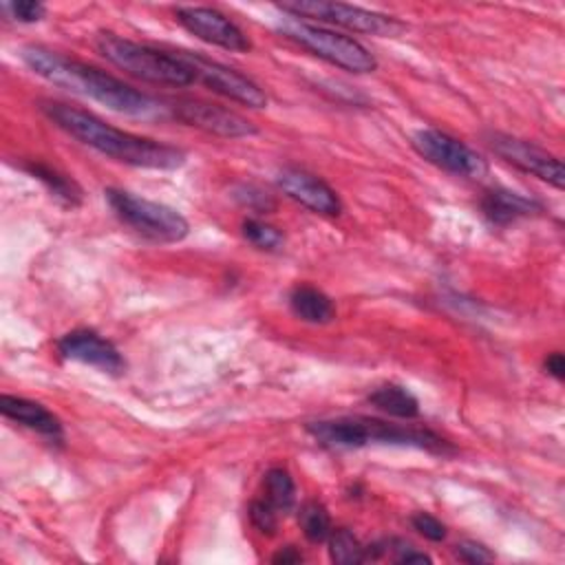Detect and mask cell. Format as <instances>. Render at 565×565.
Masks as SVG:
<instances>
[{
    "label": "cell",
    "instance_id": "obj_1",
    "mask_svg": "<svg viewBox=\"0 0 565 565\" xmlns=\"http://www.w3.org/2000/svg\"><path fill=\"white\" fill-rule=\"evenodd\" d=\"M20 57L35 75L51 82L53 86L88 97L115 113L146 119V117H159L168 110L166 104H161L148 93L132 88L124 79L97 66L68 57L64 53L51 51L46 46L29 44L20 51Z\"/></svg>",
    "mask_w": 565,
    "mask_h": 565
},
{
    "label": "cell",
    "instance_id": "obj_2",
    "mask_svg": "<svg viewBox=\"0 0 565 565\" xmlns=\"http://www.w3.org/2000/svg\"><path fill=\"white\" fill-rule=\"evenodd\" d=\"M42 110L66 135L113 161L146 170H177L185 163L181 148L110 126L84 108L64 102H44Z\"/></svg>",
    "mask_w": 565,
    "mask_h": 565
},
{
    "label": "cell",
    "instance_id": "obj_3",
    "mask_svg": "<svg viewBox=\"0 0 565 565\" xmlns=\"http://www.w3.org/2000/svg\"><path fill=\"white\" fill-rule=\"evenodd\" d=\"M307 433L327 448H364L371 444L408 446L435 455H450L455 448L428 428L388 424L375 417H331L307 424Z\"/></svg>",
    "mask_w": 565,
    "mask_h": 565
},
{
    "label": "cell",
    "instance_id": "obj_4",
    "mask_svg": "<svg viewBox=\"0 0 565 565\" xmlns=\"http://www.w3.org/2000/svg\"><path fill=\"white\" fill-rule=\"evenodd\" d=\"M95 49L106 62L141 82L172 88L194 84L192 73L172 51L141 44L110 31L97 33Z\"/></svg>",
    "mask_w": 565,
    "mask_h": 565
},
{
    "label": "cell",
    "instance_id": "obj_5",
    "mask_svg": "<svg viewBox=\"0 0 565 565\" xmlns=\"http://www.w3.org/2000/svg\"><path fill=\"white\" fill-rule=\"evenodd\" d=\"M104 194L113 214L135 234L152 243H179L190 234L188 218L166 203L143 199L121 188H108Z\"/></svg>",
    "mask_w": 565,
    "mask_h": 565
},
{
    "label": "cell",
    "instance_id": "obj_6",
    "mask_svg": "<svg viewBox=\"0 0 565 565\" xmlns=\"http://www.w3.org/2000/svg\"><path fill=\"white\" fill-rule=\"evenodd\" d=\"M280 31L298 46L307 49L316 57L342 71L362 75V73H373L377 68L375 55L353 35H347L307 20H298V18L285 20Z\"/></svg>",
    "mask_w": 565,
    "mask_h": 565
},
{
    "label": "cell",
    "instance_id": "obj_7",
    "mask_svg": "<svg viewBox=\"0 0 565 565\" xmlns=\"http://www.w3.org/2000/svg\"><path fill=\"white\" fill-rule=\"evenodd\" d=\"M282 13L298 20H318V24L340 26L353 33H366V35H395L404 29L402 22H397L393 15H384L371 9H362L347 2H327V0H296V2H282L278 4Z\"/></svg>",
    "mask_w": 565,
    "mask_h": 565
},
{
    "label": "cell",
    "instance_id": "obj_8",
    "mask_svg": "<svg viewBox=\"0 0 565 565\" xmlns=\"http://www.w3.org/2000/svg\"><path fill=\"white\" fill-rule=\"evenodd\" d=\"M192 73L194 82L203 84L212 93L232 99L236 104L249 106V108H265L267 106V95L265 90L247 75L238 73L236 68L221 64L216 60H210L201 53L192 51H172Z\"/></svg>",
    "mask_w": 565,
    "mask_h": 565
},
{
    "label": "cell",
    "instance_id": "obj_9",
    "mask_svg": "<svg viewBox=\"0 0 565 565\" xmlns=\"http://www.w3.org/2000/svg\"><path fill=\"white\" fill-rule=\"evenodd\" d=\"M415 152L433 163L435 168L466 179L483 177L488 166L470 146H466L461 139L439 130V128H422L411 139Z\"/></svg>",
    "mask_w": 565,
    "mask_h": 565
},
{
    "label": "cell",
    "instance_id": "obj_10",
    "mask_svg": "<svg viewBox=\"0 0 565 565\" xmlns=\"http://www.w3.org/2000/svg\"><path fill=\"white\" fill-rule=\"evenodd\" d=\"M168 113L181 124H188L192 128H199L203 132L225 137V139H241L258 132V128L247 117L203 99H190V97L170 99Z\"/></svg>",
    "mask_w": 565,
    "mask_h": 565
},
{
    "label": "cell",
    "instance_id": "obj_11",
    "mask_svg": "<svg viewBox=\"0 0 565 565\" xmlns=\"http://www.w3.org/2000/svg\"><path fill=\"white\" fill-rule=\"evenodd\" d=\"M486 141L490 150L503 161H508L510 166L550 183L556 190H563V183H565L563 163L558 157H554L545 148L505 132H488Z\"/></svg>",
    "mask_w": 565,
    "mask_h": 565
},
{
    "label": "cell",
    "instance_id": "obj_12",
    "mask_svg": "<svg viewBox=\"0 0 565 565\" xmlns=\"http://www.w3.org/2000/svg\"><path fill=\"white\" fill-rule=\"evenodd\" d=\"M177 22L192 33L194 38L221 46L225 51H236L245 53L252 49V42L243 33V29L232 22L225 13L212 7H179L174 11Z\"/></svg>",
    "mask_w": 565,
    "mask_h": 565
},
{
    "label": "cell",
    "instance_id": "obj_13",
    "mask_svg": "<svg viewBox=\"0 0 565 565\" xmlns=\"http://www.w3.org/2000/svg\"><path fill=\"white\" fill-rule=\"evenodd\" d=\"M57 353L64 360L93 366L108 375L126 373V360L119 349L93 329H73L57 340Z\"/></svg>",
    "mask_w": 565,
    "mask_h": 565
},
{
    "label": "cell",
    "instance_id": "obj_14",
    "mask_svg": "<svg viewBox=\"0 0 565 565\" xmlns=\"http://www.w3.org/2000/svg\"><path fill=\"white\" fill-rule=\"evenodd\" d=\"M276 183L289 199L320 216H338L342 212V201L338 192L327 181L302 168L287 166L278 170Z\"/></svg>",
    "mask_w": 565,
    "mask_h": 565
},
{
    "label": "cell",
    "instance_id": "obj_15",
    "mask_svg": "<svg viewBox=\"0 0 565 565\" xmlns=\"http://www.w3.org/2000/svg\"><path fill=\"white\" fill-rule=\"evenodd\" d=\"M0 413L29 428V430H35L38 435L46 437V439H53V441H60L62 439V424L60 419L46 408L42 406L40 402H33L29 397H20V395H0Z\"/></svg>",
    "mask_w": 565,
    "mask_h": 565
},
{
    "label": "cell",
    "instance_id": "obj_16",
    "mask_svg": "<svg viewBox=\"0 0 565 565\" xmlns=\"http://www.w3.org/2000/svg\"><path fill=\"white\" fill-rule=\"evenodd\" d=\"M481 212L492 225H510L519 218L543 212V205L525 194L505 188H494L481 196Z\"/></svg>",
    "mask_w": 565,
    "mask_h": 565
},
{
    "label": "cell",
    "instance_id": "obj_17",
    "mask_svg": "<svg viewBox=\"0 0 565 565\" xmlns=\"http://www.w3.org/2000/svg\"><path fill=\"white\" fill-rule=\"evenodd\" d=\"M289 307L296 318L309 324H327L335 318L333 300L313 285H296L289 291Z\"/></svg>",
    "mask_w": 565,
    "mask_h": 565
},
{
    "label": "cell",
    "instance_id": "obj_18",
    "mask_svg": "<svg viewBox=\"0 0 565 565\" xmlns=\"http://www.w3.org/2000/svg\"><path fill=\"white\" fill-rule=\"evenodd\" d=\"M24 170L38 179L62 205L66 207H77L82 203V188L64 172L57 168L44 163V161H29L24 163Z\"/></svg>",
    "mask_w": 565,
    "mask_h": 565
},
{
    "label": "cell",
    "instance_id": "obj_19",
    "mask_svg": "<svg viewBox=\"0 0 565 565\" xmlns=\"http://www.w3.org/2000/svg\"><path fill=\"white\" fill-rule=\"evenodd\" d=\"M369 404L397 419H415L419 415L417 397L399 384L377 386L375 391L369 393Z\"/></svg>",
    "mask_w": 565,
    "mask_h": 565
},
{
    "label": "cell",
    "instance_id": "obj_20",
    "mask_svg": "<svg viewBox=\"0 0 565 565\" xmlns=\"http://www.w3.org/2000/svg\"><path fill=\"white\" fill-rule=\"evenodd\" d=\"M298 525L302 530V534L307 536V541L311 543H322L329 539L331 534V516H329V510L311 499V501H305L298 510Z\"/></svg>",
    "mask_w": 565,
    "mask_h": 565
},
{
    "label": "cell",
    "instance_id": "obj_21",
    "mask_svg": "<svg viewBox=\"0 0 565 565\" xmlns=\"http://www.w3.org/2000/svg\"><path fill=\"white\" fill-rule=\"evenodd\" d=\"M327 545H329V558L338 565H358L366 561V547L347 527L331 530Z\"/></svg>",
    "mask_w": 565,
    "mask_h": 565
},
{
    "label": "cell",
    "instance_id": "obj_22",
    "mask_svg": "<svg viewBox=\"0 0 565 565\" xmlns=\"http://www.w3.org/2000/svg\"><path fill=\"white\" fill-rule=\"evenodd\" d=\"M265 499L278 510L289 512L296 501V483L285 468H271L265 475Z\"/></svg>",
    "mask_w": 565,
    "mask_h": 565
},
{
    "label": "cell",
    "instance_id": "obj_23",
    "mask_svg": "<svg viewBox=\"0 0 565 565\" xmlns=\"http://www.w3.org/2000/svg\"><path fill=\"white\" fill-rule=\"evenodd\" d=\"M241 234L245 236L247 243H252L254 247L265 249V252H276L285 243L282 230H278L276 225L260 221V218H245L241 223Z\"/></svg>",
    "mask_w": 565,
    "mask_h": 565
},
{
    "label": "cell",
    "instance_id": "obj_24",
    "mask_svg": "<svg viewBox=\"0 0 565 565\" xmlns=\"http://www.w3.org/2000/svg\"><path fill=\"white\" fill-rule=\"evenodd\" d=\"M234 199L243 205V207H247V210H252V212H258V214H265V212H271L274 210V199L267 194V192H263L260 188H256V185H252V183H241V185H236L234 188Z\"/></svg>",
    "mask_w": 565,
    "mask_h": 565
},
{
    "label": "cell",
    "instance_id": "obj_25",
    "mask_svg": "<svg viewBox=\"0 0 565 565\" xmlns=\"http://www.w3.org/2000/svg\"><path fill=\"white\" fill-rule=\"evenodd\" d=\"M278 510L267 499H256L249 503V521L260 532L271 536L278 527Z\"/></svg>",
    "mask_w": 565,
    "mask_h": 565
},
{
    "label": "cell",
    "instance_id": "obj_26",
    "mask_svg": "<svg viewBox=\"0 0 565 565\" xmlns=\"http://www.w3.org/2000/svg\"><path fill=\"white\" fill-rule=\"evenodd\" d=\"M2 11H7L13 20L22 24H33L40 22L46 15V7L35 0H18V2H4Z\"/></svg>",
    "mask_w": 565,
    "mask_h": 565
},
{
    "label": "cell",
    "instance_id": "obj_27",
    "mask_svg": "<svg viewBox=\"0 0 565 565\" xmlns=\"http://www.w3.org/2000/svg\"><path fill=\"white\" fill-rule=\"evenodd\" d=\"M411 525H413L424 539L435 541V543L444 541L446 534H448L446 525H444L437 516H433L430 512H415V514L411 516Z\"/></svg>",
    "mask_w": 565,
    "mask_h": 565
},
{
    "label": "cell",
    "instance_id": "obj_28",
    "mask_svg": "<svg viewBox=\"0 0 565 565\" xmlns=\"http://www.w3.org/2000/svg\"><path fill=\"white\" fill-rule=\"evenodd\" d=\"M455 554L459 561L463 563H472V565H479V563H492L494 561V552H490L483 543H477V541H459L455 545Z\"/></svg>",
    "mask_w": 565,
    "mask_h": 565
},
{
    "label": "cell",
    "instance_id": "obj_29",
    "mask_svg": "<svg viewBox=\"0 0 565 565\" xmlns=\"http://www.w3.org/2000/svg\"><path fill=\"white\" fill-rule=\"evenodd\" d=\"M393 552V561L397 563H430V556L419 552L415 545H411L404 539H388L386 541V552Z\"/></svg>",
    "mask_w": 565,
    "mask_h": 565
},
{
    "label": "cell",
    "instance_id": "obj_30",
    "mask_svg": "<svg viewBox=\"0 0 565 565\" xmlns=\"http://www.w3.org/2000/svg\"><path fill=\"white\" fill-rule=\"evenodd\" d=\"M543 369L552 375V377H556V380H563L565 377V358H563V353H550L547 358H545V362H543Z\"/></svg>",
    "mask_w": 565,
    "mask_h": 565
},
{
    "label": "cell",
    "instance_id": "obj_31",
    "mask_svg": "<svg viewBox=\"0 0 565 565\" xmlns=\"http://www.w3.org/2000/svg\"><path fill=\"white\" fill-rule=\"evenodd\" d=\"M274 563L278 565H294V563H300L302 561V554L294 547V545H287L282 550H278L274 556H271Z\"/></svg>",
    "mask_w": 565,
    "mask_h": 565
}]
</instances>
